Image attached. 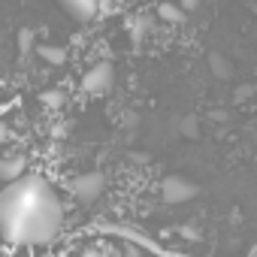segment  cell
Wrapping results in <instances>:
<instances>
[{
	"label": "cell",
	"instance_id": "9",
	"mask_svg": "<svg viewBox=\"0 0 257 257\" xmlns=\"http://www.w3.org/2000/svg\"><path fill=\"white\" fill-rule=\"evenodd\" d=\"M209 67H212V73H215L218 79H230V76H233L230 61H227L224 55H218V52H212V55H209Z\"/></svg>",
	"mask_w": 257,
	"mask_h": 257
},
{
	"label": "cell",
	"instance_id": "17",
	"mask_svg": "<svg viewBox=\"0 0 257 257\" xmlns=\"http://www.w3.org/2000/svg\"><path fill=\"white\" fill-rule=\"evenodd\" d=\"M251 94H254V88H251V85H245V88H239V91H236V97H239V100H245V97H251Z\"/></svg>",
	"mask_w": 257,
	"mask_h": 257
},
{
	"label": "cell",
	"instance_id": "14",
	"mask_svg": "<svg viewBox=\"0 0 257 257\" xmlns=\"http://www.w3.org/2000/svg\"><path fill=\"white\" fill-rule=\"evenodd\" d=\"M112 10H115L112 0H97V16H109Z\"/></svg>",
	"mask_w": 257,
	"mask_h": 257
},
{
	"label": "cell",
	"instance_id": "5",
	"mask_svg": "<svg viewBox=\"0 0 257 257\" xmlns=\"http://www.w3.org/2000/svg\"><path fill=\"white\" fill-rule=\"evenodd\" d=\"M22 176H28V158L25 155H13V158L0 161V179H4L7 185L10 182H19Z\"/></svg>",
	"mask_w": 257,
	"mask_h": 257
},
{
	"label": "cell",
	"instance_id": "11",
	"mask_svg": "<svg viewBox=\"0 0 257 257\" xmlns=\"http://www.w3.org/2000/svg\"><path fill=\"white\" fill-rule=\"evenodd\" d=\"M127 31H131V40L140 46L143 40H146V31H149V22H143V19H131L127 22Z\"/></svg>",
	"mask_w": 257,
	"mask_h": 257
},
{
	"label": "cell",
	"instance_id": "8",
	"mask_svg": "<svg viewBox=\"0 0 257 257\" xmlns=\"http://www.w3.org/2000/svg\"><path fill=\"white\" fill-rule=\"evenodd\" d=\"M158 16H161V22H167V25H182V22H185V10H182L179 4H161V7H158Z\"/></svg>",
	"mask_w": 257,
	"mask_h": 257
},
{
	"label": "cell",
	"instance_id": "18",
	"mask_svg": "<svg viewBox=\"0 0 257 257\" xmlns=\"http://www.w3.org/2000/svg\"><path fill=\"white\" fill-rule=\"evenodd\" d=\"M82 257H106V254H103L100 248H85V251H82Z\"/></svg>",
	"mask_w": 257,
	"mask_h": 257
},
{
	"label": "cell",
	"instance_id": "10",
	"mask_svg": "<svg viewBox=\"0 0 257 257\" xmlns=\"http://www.w3.org/2000/svg\"><path fill=\"white\" fill-rule=\"evenodd\" d=\"M64 103H67V94L64 91H58V88L43 91V106L46 109H64Z\"/></svg>",
	"mask_w": 257,
	"mask_h": 257
},
{
	"label": "cell",
	"instance_id": "1",
	"mask_svg": "<svg viewBox=\"0 0 257 257\" xmlns=\"http://www.w3.org/2000/svg\"><path fill=\"white\" fill-rule=\"evenodd\" d=\"M64 227V206L43 176H22L0 194V236L10 245H49Z\"/></svg>",
	"mask_w": 257,
	"mask_h": 257
},
{
	"label": "cell",
	"instance_id": "3",
	"mask_svg": "<svg viewBox=\"0 0 257 257\" xmlns=\"http://www.w3.org/2000/svg\"><path fill=\"white\" fill-rule=\"evenodd\" d=\"M103 188H106V176L100 170H91V173H82V176L73 179V197L79 203H85V206L97 203L100 194H103Z\"/></svg>",
	"mask_w": 257,
	"mask_h": 257
},
{
	"label": "cell",
	"instance_id": "13",
	"mask_svg": "<svg viewBox=\"0 0 257 257\" xmlns=\"http://www.w3.org/2000/svg\"><path fill=\"white\" fill-rule=\"evenodd\" d=\"M179 127H182V134H185V137H197V134H200L197 118H182V124H179Z\"/></svg>",
	"mask_w": 257,
	"mask_h": 257
},
{
	"label": "cell",
	"instance_id": "21",
	"mask_svg": "<svg viewBox=\"0 0 257 257\" xmlns=\"http://www.w3.org/2000/svg\"><path fill=\"white\" fill-rule=\"evenodd\" d=\"M7 137H10V127H7V124H4V121H0V143H4V140H7Z\"/></svg>",
	"mask_w": 257,
	"mask_h": 257
},
{
	"label": "cell",
	"instance_id": "15",
	"mask_svg": "<svg viewBox=\"0 0 257 257\" xmlns=\"http://www.w3.org/2000/svg\"><path fill=\"white\" fill-rule=\"evenodd\" d=\"M179 7H182L185 13H194V10L200 7V0H179Z\"/></svg>",
	"mask_w": 257,
	"mask_h": 257
},
{
	"label": "cell",
	"instance_id": "2",
	"mask_svg": "<svg viewBox=\"0 0 257 257\" xmlns=\"http://www.w3.org/2000/svg\"><path fill=\"white\" fill-rule=\"evenodd\" d=\"M112 82H115L112 64H109V61H97V64L82 76V91L91 94V97H103V94H109Z\"/></svg>",
	"mask_w": 257,
	"mask_h": 257
},
{
	"label": "cell",
	"instance_id": "19",
	"mask_svg": "<svg viewBox=\"0 0 257 257\" xmlns=\"http://www.w3.org/2000/svg\"><path fill=\"white\" fill-rule=\"evenodd\" d=\"M124 124H127V127H137V115L127 112V115H124Z\"/></svg>",
	"mask_w": 257,
	"mask_h": 257
},
{
	"label": "cell",
	"instance_id": "6",
	"mask_svg": "<svg viewBox=\"0 0 257 257\" xmlns=\"http://www.w3.org/2000/svg\"><path fill=\"white\" fill-rule=\"evenodd\" d=\"M61 7L79 22H88L97 16V0H61Z\"/></svg>",
	"mask_w": 257,
	"mask_h": 257
},
{
	"label": "cell",
	"instance_id": "7",
	"mask_svg": "<svg viewBox=\"0 0 257 257\" xmlns=\"http://www.w3.org/2000/svg\"><path fill=\"white\" fill-rule=\"evenodd\" d=\"M37 55H40L46 64H52V67L67 64V49H64V46H40V49H37Z\"/></svg>",
	"mask_w": 257,
	"mask_h": 257
},
{
	"label": "cell",
	"instance_id": "4",
	"mask_svg": "<svg viewBox=\"0 0 257 257\" xmlns=\"http://www.w3.org/2000/svg\"><path fill=\"white\" fill-rule=\"evenodd\" d=\"M197 194H200V188H197L194 182L182 179V176H170V179H164V185H161V197H164V203H170V206L188 203V200H194Z\"/></svg>",
	"mask_w": 257,
	"mask_h": 257
},
{
	"label": "cell",
	"instance_id": "20",
	"mask_svg": "<svg viewBox=\"0 0 257 257\" xmlns=\"http://www.w3.org/2000/svg\"><path fill=\"white\" fill-rule=\"evenodd\" d=\"M212 118H215V121H227V112H224V109H215Z\"/></svg>",
	"mask_w": 257,
	"mask_h": 257
},
{
	"label": "cell",
	"instance_id": "12",
	"mask_svg": "<svg viewBox=\"0 0 257 257\" xmlns=\"http://www.w3.org/2000/svg\"><path fill=\"white\" fill-rule=\"evenodd\" d=\"M34 40H37V34H34L31 28H22V31H19V49H22V55L34 52Z\"/></svg>",
	"mask_w": 257,
	"mask_h": 257
},
{
	"label": "cell",
	"instance_id": "16",
	"mask_svg": "<svg viewBox=\"0 0 257 257\" xmlns=\"http://www.w3.org/2000/svg\"><path fill=\"white\" fill-rule=\"evenodd\" d=\"M182 236H185V239H200V233H197L194 227H188V224L182 227Z\"/></svg>",
	"mask_w": 257,
	"mask_h": 257
}]
</instances>
